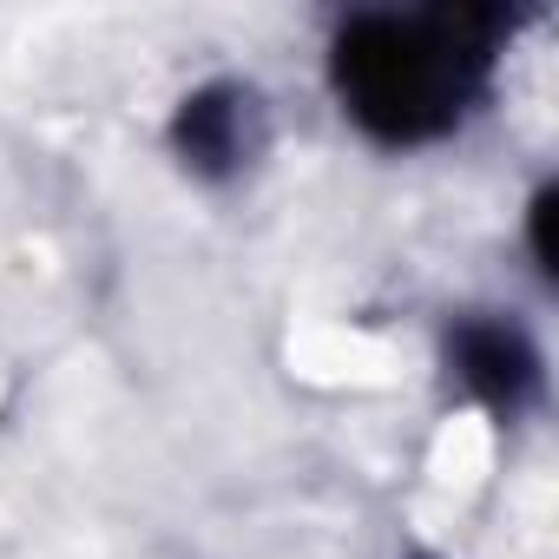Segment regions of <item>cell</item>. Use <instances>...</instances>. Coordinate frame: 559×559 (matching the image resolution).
Returning a JSON list of instances; mask_svg holds the SVG:
<instances>
[{"mask_svg": "<svg viewBox=\"0 0 559 559\" xmlns=\"http://www.w3.org/2000/svg\"><path fill=\"white\" fill-rule=\"evenodd\" d=\"M546 224H552V185L533 198V257H539V270H552V237H546Z\"/></svg>", "mask_w": 559, "mask_h": 559, "instance_id": "cell-4", "label": "cell"}, {"mask_svg": "<svg viewBox=\"0 0 559 559\" xmlns=\"http://www.w3.org/2000/svg\"><path fill=\"white\" fill-rule=\"evenodd\" d=\"M171 145L198 178H230L257 152V93L250 86H204L178 106Z\"/></svg>", "mask_w": 559, "mask_h": 559, "instance_id": "cell-2", "label": "cell"}, {"mask_svg": "<svg viewBox=\"0 0 559 559\" xmlns=\"http://www.w3.org/2000/svg\"><path fill=\"white\" fill-rule=\"evenodd\" d=\"M454 369H461L467 395H480L493 415L526 408V395L539 389V356H533V343H526L513 323H493V317H474V323L454 330Z\"/></svg>", "mask_w": 559, "mask_h": 559, "instance_id": "cell-3", "label": "cell"}, {"mask_svg": "<svg viewBox=\"0 0 559 559\" xmlns=\"http://www.w3.org/2000/svg\"><path fill=\"white\" fill-rule=\"evenodd\" d=\"M500 14L435 8V14H356L336 34L330 73L343 112L382 145H428L467 119L487 86Z\"/></svg>", "mask_w": 559, "mask_h": 559, "instance_id": "cell-1", "label": "cell"}]
</instances>
